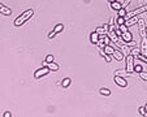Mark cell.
Here are the masks:
<instances>
[{"mask_svg":"<svg viewBox=\"0 0 147 117\" xmlns=\"http://www.w3.org/2000/svg\"><path fill=\"white\" fill-rule=\"evenodd\" d=\"M96 31H98V33H99V34H100V35H105V34H107V33H108V31H107V30H105V29L103 27V26H101V27H98V29H96Z\"/></svg>","mask_w":147,"mask_h":117,"instance_id":"44dd1931","label":"cell"},{"mask_svg":"<svg viewBox=\"0 0 147 117\" xmlns=\"http://www.w3.org/2000/svg\"><path fill=\"white\" fill-rule=\"evenodd\" d=\"M115 57V60H117V61H122L124 59H125V56H124V54L121 51H119V50H115L113 52V55H112Z\"/></svg>","mask_w":147,"mask_h":117,"instance_id":"30bf717a","label":"cell"},{"mask_svg":"<svg viewBox=\"0 0 147 117\" xmlns=\"http://www.w3.org/2000/svg\"><path fill=\"white\" fill-rule=\"evenodd\" d=\"M100 55L103 56V57L107 60V63H109V61H112V59H111V56L112 55H108L107 52H104V50H100Z\"/></svg>","mask_w":147,"mask_h":117,"instance_id":"9a60e30c","label":"cell"},{"mask_svg":"<svg viewBox=\"0 0 147 117\" xmlns=\"http://www.w3.org/2000/svg\"><path fill=\"white\" fill-rule=\"evenodd\" d=\"M3 116H4V117H12V113H10V112H5Z\"/></svg>","mask_w":147,"mask_h":117,"instance_id":"83f0119b","label":"cell"},{"mask_svg":"<svg viewBox=\"0 0 147 117\" xmlns=\"http://www.w3.org/2000/svg\"><path fill=\"white\" fill-rule=\"evenodd\" d=\"M47 66L50 68V70H51V72H57V70H59V65H57V64H56L55 61L50 63V64H48Z\"/></svg>","mask_w":147,"mask_h":117,"instance_id":"4fadbf2b","label":"cell"},{"mask_svg":"<svg viewBox=\"0 0 147 117\" xmlns=\"http://www.w3.org/2000/svg\"><path fill=\"white\" fill-rule=\"evenodd\" d=\"M99 92L101 94V95H104V96H109V95H111V90H109V89H100L99 90Z\"/></svg>","mask_w":147,"mask_h":117,"instance_id":"e0dca14e","label":"cell"},{"mask_svg":"<svg viewBox=\"0 0 147 117\" xmlns=\"http://www.w3.org/2000/svg\"><path fill=\"white\" fill-rule=\"evenodd\" d=\"M99 38H100V34L98 33L96 30L90 34V40H91L92 44H98V42H99Z\"/></svg>","mask_w":147,"mask_h":117,"instance_id":"8992f818","label":"cell"},{"mask_svg":"<svg viewBox=\"0 0 147 117\" xmlns=\"http://www.w3.org/2000/svg\"><path fill=\"white\" fill-rule=\"evenodd\" d=\"M54 36H56V33L54 31V30H52V31H51L50 34H48V39H52Z\"/></svg>","mask_w":147,"mask_h":117,"instance_id":"484cf974","label":"cell"},{"mask_svg":"<svg viewBox=\"0 0 147 117\" xmlns=\"http://www.w3.org/2000/svg\"><path fill=\"white\" fill-rule=\"evenodd\" d=\"M130 3H131V0H125V1H124V4H122V7H124V8H126Z\"/></svg>","mask_w":147,"mask_h":117,"instance_id":"4316f807","label":"cell"},{"mask_svg":"<svg viewBox=\"0 0 147 117\" xmlns=\"http://www.w3.org/2000/svg\"><path fill=\"white\" fill-rule=\"evenodd\" d=\"M70 85V78H64L63 82H61V86L63 87H68Z\"/></svg>","mask_w":147,"mask_h":117,"instance_id":"d6986e66","label":"cell"},{"mask_svg":"<svg viewBox=\"0 0 147 117\" xmlns=\"http://www.w3.org/2000/svg\"><path fill=\"white\" fill-rule=\"evenodd\" d=\"M107 35L109 36V38H111V40H112V42H115V43H117L119 42V35H117V34H116L115 33V30H108V33H107Z\"/></svg>","mask_w":147,"mask_h":117,"instance_id":"ba28073f","label":"cell"},{"mask_svg":"<svg viewBox=\"0 0 147 117\" xmlns=\"http://www.w3.org/2000/svg\"><path fill=\"white\" fill-rule=\"evenodd\" d=\"M115 82H116V85L120 86V87H126L128 86V81L124 77H121V75H119V74L115 75Z\"/></svg>","mask_w":147,"mask_h":117,"instance_id":"277c9868","label":"cell"},{"mask_svg":"<svg viewBox=\"0 0 147 117\" xmlns=\"http://www.w3.org/2000/svg\"><path fill=\"white\" fill-rule=\"evenodd\" d=\"M121 39L124 40V42L129 43V42H131V40H133V35H131V33L129 31V30H128V31L122 33V35H121Z\"/></svg>","mask_w":147,"mask_h":117,"instance_id":"52a82bcc","label":"cell"},{"mask_svg":"<svg viewBox=\"0 0 147 117\" xmlns=\"http://www.w3.org/2000/svg\"><path fill=\"white\" fill-rule=\"evenodd\" d=\"M146 1H147V0H146Z\"/></svg>","mask_w":147,"mask_h":117,"instance_id":"1f68e13d","label":"cell"},{"mask_svg":"<svg viewBox=\"0 0 147 117\" xmlns=\"http://www.w3.org/2000/svg\"><path fill=\"white\" fill-rule=\"evenodd\" d=\"M34 14V9H28V10H25L22 14H20L16 20H14V25L16 26H21V25H24V22H26L29 20V18H31V16Z\"/></svg>","mask_w":147,"mask_h":117,"instance_id":"6da1fadb","label":"cell"},{"mask_svg":"<svg viewBox=\"0 0 147 117\" xmlns=\"http://www.w3.org/2000/svg\"><path fill=\"white\" fill-rule=\"evenodd\" d=\"M134 60H135V56H133V55H128L126 56V73H131V72H134Z\"/></svg>","mask_w":147,"mask_h":117,"instance_id":"7a4b0ae2","label":"cell"},{"mask_svg":"<svg viewBox=\"0 0 147 117\" xmlns=\"http://www.w3.org/2000/svg\"><path fill=\"white\" fill-rule=\"evenodd\" d=\"M109 3H113V1H117V0H108Z\"/></svg>","mask_w":147,"mask_h":117,"instance_id":"f1b7e54d","label":"cell"},{"mask_svg":"<svg viewBox=\"0 0 147 117\" xmlns=\"http://www.w3.org/2000/svg\"><path fill=\"white\" fill-rule=\"evenodd\" d=\"M146 33H147V27H146Z\"/></svg>","mask_w":147,"mask_h":117,"instance_id":"4dcf8cb0","label":"cell"},{"mask_svg":"<svg viewBox=\"0 0 147 117\" xmlns=\"http://www.w3.org/2000/svg\"><path fill=\"white\" fill-rule=\"evenodd\" d=\"M139 54H141V50H138V48H135V47L131 48V55H133V56H135V57H137Z\"/></svg>","mask_w":147,"mask_h":117,"instance_id":"ffe728a7","label":"cell"},{"mask_svg":"<svg viewBox=\"0 0 147 117\" xmlns=\"http://www.w3.org/2000/svg\"><path fill=\"white\" fill-rule=\"evenodd\" d=\"M146 107H139V113H141L142 116H145V113H146Z\"/></svg>","mask_w":147,"mask_h":117,"instance_id":"d4e9b609","label":"cell"},{"mask_svg":"<svg viewBox=\"0 0 147 117\" xmlns=\"http://www.w3.org/2000/svg\"><path fill=\"white\" fill-rule=\"evenodd\" d=\"M111 8L115 9V10H120L122 8V4H121V3H119V1H113V3H111Z\"/></svg>","mask_w":147,"mask_h":117,"instance_id":"7c38bea8","label":"cell"},{"mask_svg":"<svg viewBox=\"0 0 147 117\" xmlns=\"http://www.w3.org/2000/svg\"><path fill=\"white\" fill-rule=\"evenodd\" d=\"M138 74H139V77H141L143 81H147V73H146V72H143V70H142V72H139Z\"/></svg>","mask_w":147,"mask_h":117,"instance_id":"7402d4cb","label":"cell"},{"mask_svg":"<svg viewBox=\"0 0 147 117\" xmlns=\"http://www.w3.org/2000/svg\"><path fill=\"white\" fill-rule=\"evenodd\" d=\"M54 60H55V57H54V56H52V55H48L47 57H46V61H47L48 64H50V63H52V61H54Z\"/></svg>","mask_w":147,"mask_h":117,"instance_id":"cb8c5ba5","label":"cell"},{"mask_svg":"<svg viewBox=\"0 0 147 117\" xmlns=\"http://www.w3.org/2000/svg\"><path fill=\"white\" fill-rule=\"evenodd\" d=\"M0 13H1V14H4V16H10L12 10H10V9L8 8V7H5V5L0 4Z\"/></svg>","mask_w":147,"mask_h":117,"instance_id":"8fae6325","label":"cell"},{"mask_svg":"<svg viewBox=\"0 0 147 117\" xmlns=\"http://www.w3.org/2000/svg\"><path fill=\"white\" fill-rule=\"evenodd\" d=\"M126 13H128V10H126V8H124V7L120 10H117V16H121V17H125Z\"/></svg>","mask_w":147,"mask_h":117,"instance_id":"ac0fdd59","label":"cell"},{"mask_svg":"<svg viewBox=\"0 0 147 117\" xmlns=\"http://www.w3.org/2000/svg\"><path fill=\"white\" fill-rule=\"evenodd\" d=\"M142 65H139V64H135L134 65V72H137V73H139V72H142Z\"/></svg>","mask_w":147,"mask_h":117,"instance_id":"603a6c76","label":"cell"},{"mask_svg":"<svg viewBox=\"0 0 147 117\" xmlns=\"http://www.w3.org/2000/svg\"><path fill=\"white\" fill-rule=\"evenodd\" d=\"M103 50H104V52H107L108 55H113V52H115V48H113V47H111L109 44L104 46V47H103Z\"/></svg>","mask_w":147,"mask_h":117,"instance_id":"5bb4252c","label":"cell"},{"mask_svg":"<svg viewBox=\"0 0 147 117\" xmlns=\"http://www.w3.org/2000/svg\"><path fill=\"white\" fill-rule=\"evenodd\" d=\"M141 54L147 56V36H143L142 38V42H141Z\"/></svg>","mask_w":147,"mask_h":117,"instance_id":"5b68a950","label":"cell"},{"mask_svg":"<svg viewBox=\"0 0 147 117\" xmlns=\"http://www.w3.org/2000/svg\"><path fill=\"white\" fill-rule=\"evenodd\" d=\"M50 68L48 66H43V68H40V69H38V70H35V73H34V78H42V77H44V75H47L48 73H50Z\"/></svg>","mask_w":147,"mask_h":117,"instance_id":"3957f363","label":"cell"},{"mask_svg":"<svg viewBox=\"0 0 147 117\" xmlns=\"http://www.w3.org/2000/svg\"><path fill=\"white\" fill-rule=\"evenodd\" d=\"M145 107H146V111H147V104H146V105H145Z\"/></svg>","mask_w":147,"mask_h":117,"instance_id":"f546056e","label":"cell"},{"mask_svg":"<svg viewBox=\"0 0 147 117\" xmlns=\"http://www.w3.org/2000/svg\"><path fill=\"white\" fill-rule=\"evenodd\" d=\"M141 20L138 16H134V17H131V18H129V20H126V22H125V25L128 26V27H130V26H133L134 24H137V22Z\"/></svg>","mask_w":147,"mask_h":117,"instance_id":"9c48e42d","label":"cell"},{"mask_svg":"<svg viewBox=\"0 0 147 117\" xmlns=\"http://www.w3.org/2000/svg\"><path fill=\"white\" fill-rule=\"evenodd\" d=\"M64 30V25L63 24H59V25H56L55 27H54V31L56 33V34H59V33H61Z\"/></svg>","mask_w":147,"mask_h":117,"instance_id":"2e32d148","label":"cell"}]
</instances>
